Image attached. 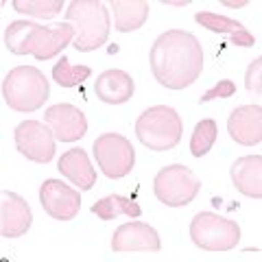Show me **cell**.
<instances>
[{"instance_id":"obj_1","label":"cell","mask_w":262,"mask_h":262,"mask_svg":"<svg viewBox=\"0 0 262 262\" xmlns=\"http://www.w3.org/2000/svg\"><path fill=\"white\" fill-rule=\"evenodd\" d=\"M149 63L160 85L168 90L190 88L203 70L201 42L188 31H166L151 46Z\"/></svg>"},{"instance_id":"obj_2","label":"cell","mask_w":262,"mask_h":262,"mask_svg":"<svg viewBox=\"0 0 262 262\" xmlns=\"http://www.w3.org/2000/svg\"><path fill=\"white\" fill-rule=\"evenodd\" d=\"M72 42H75V29L68 22L53 24L51 29L35 22L15 20L5 31V46L13 55H33L37 61L53 59Z\"/></svg>"},{"instance_id":"obj_3","label":"cell","mask_w":262,"mask_h":262,"mask_svg":"<svg viewBox=\"0 0 262 262\" xmlns=\"http://www.w3.org/2000/svg\"><path fill=\"white\" fill-rule=\"evenodd\" d=\"M66 22L75 29L72 46L79 53H92L110 37V11L101 0H72L66 9Z\"/></svg>"},{"instance_id":"obj_4","label":"cell","mask_w":262,"mask_h":262,"mask_svg":"<svg viewBox=\"0 0 262 262\" xmlns=\"http://www.w3.org/2000/svg\"><path fill=\"white\" fill-rule=\"evenodd\" d=\"M51 85L44 72L35 66H18L7 72L3 81V98L13 112L31 114L44 107Z\"/></svg>"},{"instance_id":"obj_5","label":"cell","mask_w":262,"mask_h":262,"mask_svg":"<svg viewBox=\"0 0 262 262\" xmlns=\"http://www.w3.org/2000/svg\"><path fill=\"white\" fill-rule=\"evenodd\" d=\"M182 116L168 105H153L144 110L136 120V136L151 151H170L182 140Z\"/></svg>"},{"instance_id":"obj_6","label":"cell","mask_w":262,"mask_h":262,"mask_svg":"<svg viewBox=\"0 0 262 262\" xmlns=\"http://www.w3.org/2000/svg\"><path fill=\"white\" fill-rule=\"evenodd\" d=\"M190 238L203 251H232L241 243V227L214 212H199L190 221Z\"/></svg>"},{"instance_id":"obj_7","label":"cell","mask_w":262,"mask_h":262,"mask_svg":"<svg viewBox=\"0 0 262 262\" xmlns=\"http://www.w3.org/2000/svg\"><path fill=\"white\" fill-rule=\"evenodd\" d=\"M199 190H201V182L184 164L164 166L153 179L155 196H158L160 203L168 208H184L188 203H192Z\"/></svg>"},{"instance_id":"obj_8","label":"cell","mask_w":262,"mask_h":262,"mask_svg":"<svg viewBox=\"0 0 262 262\" xmlns=\"http://www.w3.org/2000/svg\"><path fill=\"white\" fill-rule=\"evenodd\" d=\"M96 164L110 179H122L134 170L136 151L131 142L120 134H101L92 144Z\"/></svg>"},{"instance_id":"obj_9","label":"cell","mask_w":262,"mask_h":262,"mask_svg":"<svg viewBox=\"0 0 262 262\" xmlns=\"http://www.w3.org/2000/svg\"><path fill=\"white\" fill-rule=\"evenodd\" d=\"M15 149L37 164H48L55 158V136L46 122L24 120L13 131Z\"/></svg>"},{"instance_id":"obj_10","label":"cell","mask_w":262,"mask_h":262,"mask_svg":"<svg viewBox=\"0 0 262 262\" xmlns=\"http://www.w3.org/2000/svg\"><path fill=\"white\" fill-rule=\"evenodd\" d=\"M39 203L55 221H72L81 210V194L59 179H46L39 188Z\"/></svg>"},{"instance_id":"obj_11","label":"cell","mask_w":262,"mask_h":262,"mask_svg":"<svg viewBox=\"0 0 262 262\" xmlns=\"http://www.w3.org/2000/svg\"><path fill=\"white\" fill-rule=\"evenodd\" d=\"M44 122L51 127L57 142H77L88 134V118L70 103H57L44 114Z\"/></svg>"},{"instance_id":"obj_12","label":"cell","mask_w":262,"mask_h":262,"mask_svg":"<svg viewBox=\"0 0 262 262\" xmlns=\"http://www.w3.org/2000/svg\"><path fill=\"white\" fill-rule=\"evenodd\" d=\"M162 243L158 232L142 221L120 225L112 236L114 253H131V251H160Z\"/></svg>"},{"instance_id":"obj_13","label":"cell","mask_w":262,"mask_h":262,"mask_svg":"<svg viewBox=\"0 0 262 262\" xmlns=\"http://www.w3.org/2000/svg\"><path fill=\"white\" fill-rule=\"evenodd\" d=\"M33 214L29 203L20 194L3 190V201H0V234L5 238H18L31 229Z\"/></svg>"},{"instance_id":"obj_14","label":"cell","mask_w":262,"mask_h":262,"mask_svg":"<svg viewBox=\"0 0 262 262\" xmlns=\"http://www.w3.org/2000/svg\"><path fill=\"white\" fill-rule=\"evenodd\" d=\"M227 131L234 142L243 146L260 144L262 140V107L260 105H241L227 118Z\"/></svg>"},{"instance_id":"obj_15","label":"cell","mask_w":262,"mask_h":262,"mask_svg":"<svg viewBox=\"0 0 262 262\" xmlns=\"http://www.w3.org/2000/svg\"><path fill=\"white\" fill-rule=\"evenodd\" d=\"M134 90H136V85H134L131 75L125 70H118V68L101 72L94 83V94L107 105L127 103L129 98L134 96Z\"/></svg>"},{"instance_id":"obj_16","label":"cell","mask_w":262,"mask_h":262,"mask_svg":"<svg viewBox=\"0 0 262 262\" xmlns=\"http://www.w3.org/2000/svg\"><path fill=\"white\" fill-rule=\"evenodd\" d=\"M57 168H59V173L66 179H70L79 190H92L96 184V170L92 164H90V158L83 149L66 151L59 158V162H57Z\"/></svg>"},{"instance_id":"obj_17","label":"cell","mask_w":262,"mask_h":262,"mask_svg":"<svg viewBox=\"0 0 262 262\" xmlns=\"http://www.w3.org/2000/svg\"><path fill=\"white\" fill-rule=\"evenodd\" d=\"M232 184L236 190L249 199L262 196V158L260 155H245L232 164Z\"/></svg>"},{"instance_id":"obj_18","label":"cell","mask_w":262,"mask_h":262,"mask_svg":"<svg viewBox=\"0 0 262 262\" xmlns=\"http://www.w3.org/2000/svg\"><path fill=\"white\" fill-rule=\"evenodd\" d=\"M194 20L201 24L203 29L208 31H214V33H225V35L232 37V44L236 46H243V48H251L256 44V37L243 27L238 20H232V18H225V15H219V13H210V11H201L194 15Z\"/></svg>"},{"instance_id":"obj_19","label":"cell","mask_w":262,"mask_h":262,"mask_svg":"<svg viewBox=\"0 0 262 262\" xmlns=\"http://www.w3.org/2000/svg\"><path fill=\"white\" fill-rule=\"evenodd\" d=\"M114 29L120 33H131L144 27L149 18V0H112Z\"/></svg>"},{"instance_id":"obj_20","label":"cell","mask_w":262,"mask_h":262,"mask_svg":"<svg viewBox=\"0 0 262 262\" xmlns=\"http://www.w3.org/2000/svg\"><path fill=\"white\" fill-rule=\"evenodd\" d=\"M92 212L101 221H112V219H116L120 214H125L129 219H140L142 216L140 206H138L136 201L127 199V196H120V194H110V196L98 199L92 206Z\"/></svg>"},{"instance_id":"obj_21","label":"cell","mask_w":262,"mask_h":262,"mask_svg":"<svg viewBox=\"0 0 262 262\" xmlns=\"http://www.w3.org/2000/svg\"><path fill=\"white\" fill-rule=\"evenodd\" d=\"M90 77H92V68H90V66H72L68 57H61V59L53 66V79L61 88L81 85Z\"/></svg>"},{"instance_id":"obj_22","label":"cell","mask_w":262,"mask_h":262,"mask_svg":"<svg viewBox=\"0 0 262 262\" xmlns=\"http://www.w3.org/2000/svg\"><path fill=\"white\" fill-rule=\"evenodd\" d=\"M216 134H219V129H216V122L212 118L196 122V127L192 131V138H190V153L194 155V158H203V155L214 146Z\"/></svg>"},{"instance_id":"obj_23","label":"cell","mask_w":262,"mask_h":262,"mask_svg":"<svg viewBox=\"0 0 262 262\" xmlns=\"http://www.w3.org/2000/svg\"><path fill=\"white\" fill-rule=\"evenodd\" d=\"M13 9L42 20H51L63 9V0H13Z\"/></svg>"},{"instance_id":"obj_24","label":"cell","mask_w":262,"mask_h":262,"mask_svg":"<svg viewBox=\"0 0 262 262\" xmlns=\"http://www.w3.org/2000/svg\"><path fill=\"white\" fill-rule=\"evenodd\" d=\"M260 77H262V59L258 57L256 61L249 63L247 72H245V88H247L251 94H256V96L262 94V79Z\"/></svg>"},{"instance_id":"obj_25","label":"cell","mask_w":262,"mask_h":262,"mask_svg":"<svg viewBox=\"0 0 262 262\" xmlns=\"http://www.w3.org/2000/svg\"><path fill=\"white\" fill-rule=\"evenodd\" d=\"M234 94H236V83H234V81L221 79L214 88L208 90V92L199 98V103H208V101H214V98H229Z\"/></svg>"},{"instance_id":"obj_26","label":"cell","mask_w":262,"mask_h":262,"mask_svg":"<svg viewBox=\"0 0 262 262\" xmlns=\"http://www.w3.org/2000/svg\"><path fill=\"white\" fill-rule=\"evenodd\" d=\"M162 3L168 7H186V5H190V0H162Z\"/></svg>"},{"instance_id":"obj_27","label":"cell","mask_w":262,"mask_h":262,"mask_svg":"<svg viewBox=\"0 0 262 262\" xmlns=\"http://www.w3.org/2000/svg\"><path fill=\"white\" fill-rule=\"evenodd\" d=\"M223 5L225 7H245L247 5V0H241V3H229V0H223Z\"/></svg>"}]
</instances>
